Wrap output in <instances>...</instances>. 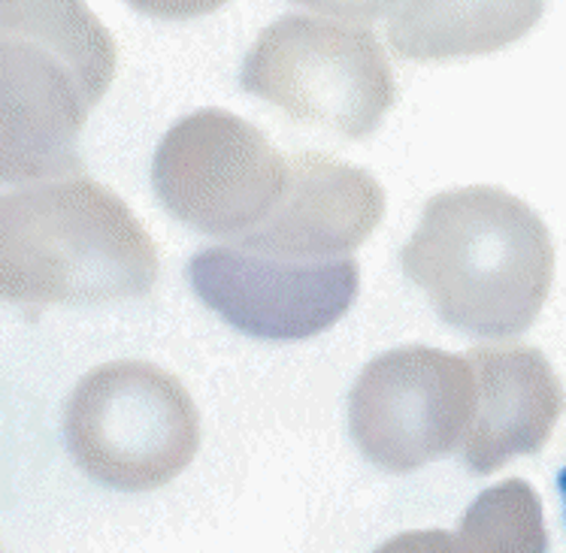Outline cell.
<instances>
[{"label": "cell", "mask_w": 566, "mask_h": 553, "mask_svg": "<svg viewBox=\"0 0 566 553\" xmlns=\"http://www.w3.org/2000/svg\"><path fill=\"white\" fill-rule=\"evenodd\" d=\"M473 366L430 348H400L364 369L352 391V429L379 457L388 438L406 442L403 466L449 448L451 427L470 405Z\"/></svg>", "instance_id": "5"}, {"label": "cell", "mask_w": 566, "mask_h": 553, "mask_svg": "<svg viewBox=\"0 0 566 553\" xmlns=\"http://www.w3.org/2000/svg\"><path fill=\"white\" fill-rule=\"evenodd\" d=\"M155 278V243L104 184L0 194V302H109L149 294Z\"/></svg>", "instance_id": "2"}, {"label": "cell", "mask_w": 566, "mask_h": 553, "mask_svg": "<svg viewBox=\"0 0 566 553\" xmlns=\"http://www.w3.org/2000/svg\"><path fill=\"white\" fill-rule=\"evenodd\" d=\"M92 104L46 59L0 43V182L59 179L80 170L76 137Z\"/></svg>", "instance_id": "6"}, {"label": "cell", "mask_w": 566, "mask_h": 553, "mask_svg": "<svg viewBox=\"0 0 566 553\" xmlns=\"http://www.w3.org/2000/svg\"><path fill=\"white\" fill-rule=\"evenodd\" d=\"M67 424L88 462H127L143 454V442L164 438L170 429L191 433L195 412L167 372L139 360H118L80 381Z\"/></svg>", "instance_id": "7"}, {"label": "cell", "mask_w": 566, "mask_h": 553, "mask_svg": "<svg viewBox=\"0 0 566 553\" xmlns=\"http://www.w3.org/2000/svg\"><path fill=\"white\" fill-rule=\"evenodd\" d=\"M188 285L233 330L266 342H301L331 330L358 297L355 254H303L240 233L188 260Z\"/></svg>", "instance_id": "3"}, {"label": "cell", "mask_w": 566, "mask_h": 553, "mask_svg": "<svg viewBox=\"0 0 566 553\" xmlns=\"http://www.w3.org/2000/svg\"><path fill=\"white\" fill-rule=\"evenodd\" d=\"M557 490H560V499H564V514H566V466L557 475Z\"/></svg>", "instance_id": "9"}, {"label": "cell", "mask_w": 566, "mask_h": 553, "mask_svg": "<svg viewBox=\"0 0 566 553\" xmlns=\"http://www.w3.org/2000/svg\"><path fill=\"white\" fill-rule=\"evenodd\" d=\"M209 127L200 134V121L176 127L155 158V191L176 219L195 224L203 233H245L266 212L285 188L289 163L249 125L233 121Z\"/></svg>", "instance_id": "4"}, {"label": "cell", "mask_w": 566, "mask_h": 553, "mask_svg": "<svg viewBox=\"0 0 566 553\" xmlns=\"http://www.w3.org/2000/svg\"><path fill=\"white\" fill-rule=\"evenodd\" d=\"M400 264L449 327L515 336L543 309L555 248L543 219L524 200L473 184L430 200Z\"/></svg>", "instance_id": "1"}, {"label": "cell", "mask_w": 566, "mask_h": 553, "mask_svg": "<svg viewBox=\"0 0 566 553\" xmlns=\"http://www.w3.org/2000/svg\"><path fill=\"white\" fill-rule=\"evenodd\" d=\"M381 215V191L370 173L303 155L289 163L282 194L258 221L254 240L303 254H352Z\"/></svg>", "instance_id": "8"}]
</instances>
